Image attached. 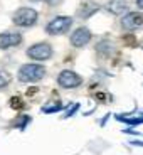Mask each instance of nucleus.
Listing matches in <instances>:
<instances>
[{"label": "nucleus", "mask_w": 143, "mask_h": 155, "mask_svg": "<svg viewBox=\"0 0 143 155\" xmlns=\"http://www.w3.org/2000/svg\"><path fill=\"white\" fill-rule=\"evenodd\" d=\"M44 76H46V68L41 66V64H35V62L20 66L19 73H17V78H19L20 83H37Z\"/></svg>", "instance_id": "nucleus-1"}, {"label": "nucleus", "mask_w": 143, "mask_h": 155, "mask_svg": "<svg viewBox=\"0 0 143 155\" xmlns=\"http://www.w3.org/2000/svg\"><path fill=\"white\" fill-rule=\"evenodd\" d=\"M12 20H14V24H15L17 27H32V25L37 24L39 14H37V10H34V8L22 7V8H19V10L14 12Z\"/></svg>", "instance_id": "nucleus-2"}, {"label": "nucleus", "mask_w": 143, "mask_h": 155, "mask_svg": "<svg viewBox=\"0 0 143 155\" xmlns=\"http://www.w3.org/2000/svg\"><path fill=\"white\" fill-rule=\"evenodd\" d=\"M73 17H67V15H57L50 22L46 24V34L49 35H62L66 34L71 27H73Z\"/></svg>", "instance_id": "nucleus-3"}, {"label": "nucleus", "mask_w": 143, "mask_h": 155, "mask_svg": "<svg viewBox=\"0 0 143 155\" xmlns=\"http://www.w3.org/2000/svg\"><path fill=\"white\" fill-rule=\"evenodd\" d=\"M52 54H54V49L47 42H37L27 49V58L32 61H46L52 58Z\"/></svg>", "instance_id": "nucleus-4"}, {"label": "nucleus", "mask_w": 143, "mask_h": 155, "mask_svg": "<svg viewBox=\"0 0 143 155\" xmlns=\"http://www.w3.org/2000/svg\"><path fill=\"white\" fill-rule=\"evenodd\" d=\"M81 83H83V78L79 74H76L74 71L66 69L57 74V84L64 89H74L77 86H81Z\"/></svg>", "instance_id": "nucleus-5"}, {"label": "nucleus", "mask_w": 143, "mask_h": 155, "mask_svg": "<svg viewBox=\"0 0 143 155\" xmlns=\"http://www.w3.org/2000/svg\"><path fill=\"white\" fill-rule=\"evenodd\" d=\"M120 25L123 31H138L143 25V14L140 12H126L120 20Z\"/></svg>", "instance_id": "nucleus-6"}, {"label": "nucleus", "mask_w": 143, "mask_h": 155, "mask_svg": "<svg viewBox=\"0 0 143 155\" xmlns=\"http://www.w3.org/2000/svg\"><path fill=\"white\" fill-rule=\"evenodd\" d=\"M91 39H93V32L89 31L88 27H77L76 31L71 34V37H69V42H71V46H74V47H84L88 42H91Z\"/></svg>", "instance_id": "nucleus-7"}, {"label": "nucleus", "mask_w": 143, "mask_h": 155, "mask_svg": "<svg viewBox=\"0 0 143 155\" xmlns=\"http://www.w3.org/2000/svg\"><path fill=\"white\" fill-rule=\"evenodd\" d=\"M20 42H22V34L20 32H2L0 34V49L17 47Z\"/></svg>", "instance_id": "nucleus-8"}, {"label": "nucleus", "mask_w": 143, "mask_h": 155, "mask_svg": "<svg viewBox=\"0 0 143 155\" xmlns=\"http://www.w3.org/2000/svg\"><path fill=\"white\" fill-rule=\"evenodd\" d=\"M98 10H101V4H96V2H83L76 10V17L84 20V19L93 17Z\"/></svg>", "instance_id": "nucleus-9"}, {"label": "nucleus", "mask_w": 143, "mask_h": 155, "mask_svg": "<svg viewBox=\"0 0 143 155\" xmlns=\"http://www.w3.org/2000/svg\"><path fill=\"white\" fill-rule=\"evenodd\" d=\"M106 10H108L109 14H113V15L126 14L128 4H126V2H123V0H113V2H109V4L106 5Z\"/></svg>", "instance_id": "nucleus-10"}, {"label": "nucleus", "mask_w": 143, "mask_h": 155, "mask_svg": "<svg viewBox=\"0 0 143 155\" xmlns=\"http://www.w3.org/2000/svg\"><path fill=\"white\" fill-rule=\"evenodd\" d=\"M12 81V76L7 73V71H0V89L7 88Z\"/></svg>", "instance_id": "nucleus-11"}, {"label": "nucleus", "mask_w": 143, "mask_h": 155, "mask_svg": "<svg viewBox=\"0 0 143 155\" xmlns=\"http://www.w3.org/2000/svg\"><path fill=\"white\" fill-rule=\"evenodd\" d=\"M44 2H46L47 5H49V7H56V5H59L62 2V0H44Z\"/></svg>", "instance_id": "nucleus-12"}, {"label": "nucleus", "mask_w": 143, "mask_h": 155, "mask_svg": "<svg viewBox=\"0 0 143 155\" xmlns=\"http://www.w3.org/2000/svg\"><path fill=\"white\" fill-rule=\"evenodd\" d=\"M136 5H138L140 8H143V0H136Z\"/></svg>", "instance_id": "nucleus-13"}, {"label": "nucleus", "mask_w": 143, "mask_h": 155, "mask_svg": "<svg viewBox=\"0 0 143 155\" xmlns=\"http://www.w3.org/2000/svg\"><path fill=\"white\" fill-rule=\"evenodd\" d=\"M31 2H44V0H31Z\"/></svg>", "instance_id": "nucleus-14"}, {"label": "nucleus", "mask_w": 143, "mask_h": 155, "mask_svg": "<svg viewBox=\"0 0 143 155\" xmlns=\"http://www.w3.org/2000/svg\"><path fill=\"white\" fill-rule=\"evenodd\" d=\"M141 47H143V39H141Z\"/></svg>", "instance_id": "nucleus-15"}]
</instances>
